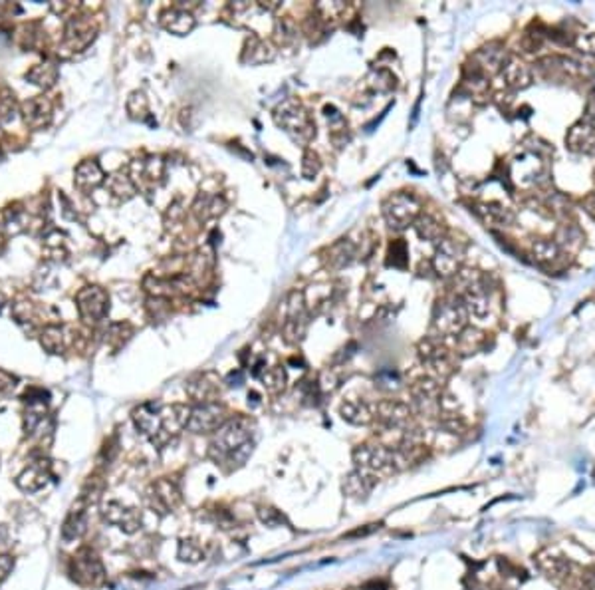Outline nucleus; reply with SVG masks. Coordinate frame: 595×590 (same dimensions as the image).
I'll return each instance as SVG.
<instances>
[{
    "instance_id": "31",
    "label": "nucleus",
    "mask_w": 595,
    "mask_h": 590,
    "mask_svg": "<svg viewBox=\"0 0 595 590\" xmlns=\"http://www.w3.org/2000/svg\"><path fill=\"white\" fill-rule=\"evenodd\" d=\"M476 215L486 225H492V227H508L514 222V213L498 203L476 205Z\"/></svg>"
},
{
    "instance_id": "24",
    "label": "nucleus",
    "mask_w": 595,
    "mask_h": 590,
    "mask_svg": "<svg viewBox=\"0 0 595 590\" xmlns=\"http://www.w3.org/2000/svg\"><path fill=\"white\" fill-rule=\"evenodd\" d=\"M87 505L80 499V503L72 507V511L67 513L66 521L62 525V539L66 542L77 541L84 537V532L87 531V515H86Z\"/></svg>"
},
{
    "instance_id": "12",
    "label": "nucleus",
    "mask_w": 595,
    "mask_h": 590,
    "mask_svg": "<svg viewBox=\"0 0 595 590\" xmlns=\"http://www.w3.org/2000/svg\"><path fill=\"white\" fill-rule=\"evenodd\" d=\"M462 261H464V247L459 241L444 237L437 245L431 264L432 271L439 277H457V272L462 269Z\"/></svg>"
},
{
    "instance_id": "49",
    "label": "nucleus",
    "mask_w": 595,
    "mask_h": 590,
    "mask_svg": "<svg viewBox=\"0 0 595 590\" xmlns=\"http://www.w3.org/2000/svg\"><path fill=\"white\" fill-rule=\"evenodd\" d=\"M377 529H379V525H365L364 529H357V531H354V532H349V535H347V537H349V539H351V537H367V535H371V532L373 531H377Z\"/></svg>"
},
{
    "instance_id": "1",
    "label": "nucleus",
    "mask_w": 595,
    "mask_h": 590,
    "mask_svg": "<svg viewBox=\"0 0 595 590\" xmlns=\"http://www.w3.org/2000/svg\"><path fill=\"white\" fill-rule=\"evenodd\" d=\"M254 422L246 416L231 417L214 431L209 445V457L226 471L240 469L254 451Z\"/></svg>"
},
{
    "instance_id": "2",
    "label": "nucleus",
    "mask_w": 595,
    "mask_h": 590,
    "mask_svg": "<svg viewBox=\"0 0 595 590\" xmlns=\"http://www.w3.org/2000/svg\"><path fill=\"white\" fill-rule=\"evenodd\" d=\"M354 463H356V469L371 475L375 479L407 469L401 451L397 447L383 444H364L356 447Z\"/></svg>"
},
{
    "instance_id": "34",
    "label": "nucleus",
    "mask_w": 595,
    "mask_h": 590,
    "mask_svg": "<svg viewBox=\"0 0 595 590\" xmlns=\"http://www.w3.org/2000/svg\"><path fill=\"white\" fill-rule=\"evenodd\" d=\"M254 376L258 377L260 382L264 384V387L270 390V392H280V390H284V386H286V372H284V368H282V366H274V368H268V366H266V368H264V362H262V360L256 364Z\"/></svg>"
},
{
    "instance_id": "53",
    "label": "nucleus",
    "mask_w": 595,
    "mask_h": 590,
    "mask_svg": "<svg viewBox=\"0 0 595 590\" xmlns=\"http://www.w3.org/2000/svg\"><path fill=\"white\" fill-rule=\"evenodd\" d=\"M594 183H595V169H594Z\"/></svg>"
},
{
    "instance_id": "51",
    "label": "nucleus",
    "mask_w": 595,
    "mask_h": 590,
    "mask_svg": "<svg viewBox=\"0 0 595 590\" xmlns=\"http://www.w3.org/2000/svg\"><path fill=\"white\" fill-rule=\"evenodd\" d=\"M584 590H595V569L584 574Z\"/></svg>"
},
{
    "instance_id": "48",
    "label": "nucleus",
    "mask_w": 595,
    "mask_h": 590,
    "mask_svg": "<svg viewBox=\"0 0 595 590\" xmlns=\"http://www.w3.org/2000/svg\"><path fill=\"white\" fill-rule=\"evenodd\" d=\"M16 377L10 376L9 372H4V370H0V392L2 394H9V392H12L14 387H16Z\"/></svg>"
},
{
    "instance_id": "13",
    "label": "nucleus",
    "mask_w": 595,
    "mask_h": 590,
    "mask_svg": "<svg viewBox=\"0 0 595 590\" xmlns=\"http://www.w3.org/2000/svg\"><path fill=\"white\" fill-rule=\"evenodd\" d=\"M307 330V309L304 292L294 291L288 296V306H286V320H284V336L288 342L296 344L306 336Z\"/></svg>"
},
{
    "instance_id": "17",
    "label": "nucleus",
    "mask_w": 595,
    "mask_h": 590,
    "mask_svg": "<svg viewBox=\"0 0 595 590\" xmlns=\"http://www.w3.org/2000/svg\"><path fill=\"white\" fill-rule=\"evenodd\" d=\"M187 394L197 402V404H209V402H219L221 396V380L212 372H202L185 384Z\"/></svg>"
},
{
    "instance_id": "38",
    "label": "nucleus",
    "mask_w": 595,
    "mask_h": 590,
    "mask_svg": "<svg viewBox=\"0 0 595 590\" xmlns=\"http://www.w3.org/2000/svg\"><path fill=\"white\" fill-rule=\"evenodd\" d=\"M40 344L44 346V350H48L50 354H62L66 348V334L62 326L50 324L42 330L40 334Z\"/></svg>"
},
{
    "instance_id": "40",
    "label": "nucleus",
    "mask_w": 595,
    "mask_h": 590,
    "mask_svg": "<svg viewBox=\"0 0 595 590\" xmlns=\"http://www.w3.org/2000/svg\"><path fill=\"white\" fill-rule=\"evenodd\" d=\"M106 185L111 193L116 195V197H119V199H124V201L131 199L135 195V191H137V187H135L133 181H131V177H127V175L124 173H116L111 175V177H107Z\"/></svg>"
},
{
    "instance_id": "52",
    "label": "nucleus",
    "mask_w": 595,
    "mask_h": 590,
    "mask_svg": "<svg viewBox=\"0 0 595 590\" xmlns=\"http://www.w3.org/2000/svg\"><path fill=\"white\" fill-rule=\"evenodd\" d=\"M4 239H6V237H4V225H0V252H2V249H4Z\"/></svg>"
},
{
    "instance_id": "21",
    "label": "nucleus",
    "mask_w": 595,
    "mask_h": 590,
    "mask_svg": "<svg viewBox=\"0 0 595 590\" xmlns=\"http://www.w3.org/2000/svg\"><path fill=\"white\" fill-rule=\"evenodd\" d=\"M508 62L506 58V48L498 44V42H490L488 46L480 48L476 54H474V64L476 68L482 72V74H494V72H500L504 68V64Z\"/></svg>"
},
{
    "instance_id": "10",
    "label": "nucleus",
    "mask_w": 595,
    "mask_h": 590,
    "mask_svg": "<svg viewBox=\"0 0 595 590\" xmlns=\"http://www.w3.org/2000/svg\"><path fill=\"white\" fill-rule=\"evenodd\" d=\"M145 501L149 505V509H153L155 513L169 515L181 505L182 495L179 485L171 479H157L147 487L145 491Z\"/></svg>"
},
{
    "instance_id": "35",
    "label": "nucleus",
    "mask_w": 595,
    "mask_h": 590,
    "mask_svg": "<svg viewBox=\"0 0 595 590\" xmlns=\"http://www.w3.org/2000/svg\"><path fill=\"white\" fill-rule=\"evenodd\" d=\"M26 80L32 82L34 86L42 87V90H48V87L54 86L56 80H58V68H56V64H52V62L36 64V66L26 74Z\"/></svg>"
},
{
    "instance_id": "22",
    "label": "nucleus",
    "mask_w": 595,
    "mask_h": 590,
    "mask_svg": "<svg viewBox=\"0 0 595 590\" xmlns=\"http://www.w3.org/2000/svg\"><path fill=\"white\" fill-rule=\"evenodd\" d=\"M566 144L576 154H595V126L591 122H577L576 126L569 127Z\"/></svg>"
},
{
    "instance_id": "37",
    "label": "nucleus",
    "mask_w": 595,
    "mask_h": 590,
    "mask_svg": "<svg viewBox=\"0 0 595 590\" xmlns=\"http://www.w3.org/2000/svg\"><path fill=\"white\" fill-rule=\"evenodd\" d=\"M274 48L270 46L268 42H264V40L256 38V36H252V38L246 42V48H244V60L246 62H250V64H264V62H270V60H274Z\"/></svg>"
},
{
    "instance_id": "20",
    "label": "nucleus",
    "mask_w": 595,
    "mask_h": 590,
    "mask_svg": "<svg viewBox=\"0 0 595 590\" xmlns=\"http://www.w3.org/2000/svg\"><path fill=\"white\" fill-rule=\"evenodd\" d=\"M50 479H52L50 465L46 463L44 459H38V461H32V463L16 477V485H18L22 491H26V493H38V491H42V489L48 485Z\"/></svg>"
},
{
    "instance_id": "45",
    "label": "nucleus",
    "mask_w": 595,
    "mask_h": 590,
    "mask_svg": "<svg viewBox=\"0 0 595 590\" xmlns=\"http://www.w3.org/2000/svg\"><path fill=\"white\" fill-rule=\"evenodd\" d=\"M574 46H576L582 54H586V56H595V32L579 34V36L574 40Z\"/></svg>"
},
{
    "instance_id": "41",
    "label": "nucleus",
    "mask_w": 595,
    "mask_h": 590,
    "mask_svg": "<svg viewBox=\"0 0 595 590\" xmlns=\"http://www.w3.org/2000/svg\"><path fill=\"white\" fill-rule=\"evenodd\" d=\"M179 561L189 562V564H195V562H201L202 557H204V551H202L201 542L197 539H182L179 542Z\"/></svg>"
},
{
    "instance_id": "25",
    "label": "nucleus",
    "mask_w": 595,
    "mask_h": 590,
    "mask_svg": "<svg viewBox=\"0 0 595 590\" xmlns=\"http://www.w3.org/2000/svg\"><path fill=\"white\" fill-rule=\"evenodd\" d=\"M161 26L167 32H171V34L185 36V34H189L195 28V18H192V14L189 10L175 6V9L165 10L163 14H161Z\"/></svg>"
},
{
    "instance_id": "26",
    "label": "nucleus",
    "mask_w": 595,
    "mask_h": 590,
    "mask_svg": "<svg viewBox=\"0 0 595 590\" xmlns=\"http://www.w3.org/2000/svg\"><path fill=\"white\" fill-rule=\"evenodd\" d=\"M504 84L512 90H524L532 84V70L516 58H508L504 68L500 70Z\"/></svg>"
},
{
    "instance_id": "11",
    "label": "nucleus",
    "mask_w": 595,
    "mask_h": 590,
    "mask_svg": "<svg viewBox=\"0 0 595 590\" xmlns=\"http://www.w3.org/2000/svg\"><path fill=\"white\" fill-rule=\"evenodd\" d=\"M76 306L80 318L87 324H96L106 318L109 312V294L102 286H86L77 292Z\"/></svg>"
},
{
    "instance_id": "23",
    "label": "nucleus",
    "mask_w": 595,
    "mask_h": 590,
    "mask_svg": "<svg viewBox=\"0 0 595 590\" xmlns=\"http://www.w3.org/2000/svg\"><path fill=\"white\" fill-rule=\"evenodd\" d=\"M532 257H534V261L540 262L542 267H547V269H557L567 259L566 252L550 239H536L532 242Z\"/></svg>"
},
{
    "instance_id": "50",
    "label": "nucleus",
    "mask_w": 595,
    "mask_h": 590,
    "mask_svg": "<svg viewBox=\"0 0 595 590\" xmlns=\"http://www.w3.org/2000/svg\"><path fill=\"white\" fill-rule=\"evenodd\" d=\"M584 209H586V213L595 221V193L587 195L586 199H584Z\"/></svg>"
},
{
    "instance_id": "18",
    "label": "nucleus",
    "mask_w": 595,
    "mask_h": 590,
    "mask_svg": "<svg viewBox=\"0 0 595 590\" xmlns=\"http://www.w3.org/2000/svg\"><path fill=\"white\" fill-rule=\"evenodd\" d=\"M163 161L159 157H149L131 165V181L135 187L153 189L163 181Z\"/></svg>"
},
{
    "instance_id": "9",
    "label": "nucleus",
    "mask_w": 595,
    "mask_h": 590,
    "mask_svg": "<svg viewBox=\"0 0 595 590\" xmlns=\"http://www.w3.org/2000/svg\"><path fill=\"white\" fill-rule=\"evenodd\" d=\"M72 579L82 586H99L106 581V571L96 552L92 549H82L70 562Z\"/></svg>"
},
{
    "instance_id": "19",
    "label": "nucleus",
    "mask_w": 595,
    "mask_h": 590,
    "mask_svg": "<svg viewBox=\"0 0 595 590\" xmlns=\"http://www.w3.org/2000/svg\"><path fill=\"white\" fill-rule=\"evenodd\" d=\"M20 114H22V119L28 127L44 129L52 122V104H50L48 97L44 96L30 97L20 106Z\"/></svg>"
},
{
    "instance_id": "29",
    "label": "nucleus",
    "mask_w": 595,
    "mask_h": 590,
    "mask_svg": "<svg viewBox=\"0 0 595 590\" xmlns=\"http://www.w3.org/2000/svg\"><path fill=\"white\" fill-rule=\"evenodd\" d=\"M104 179H106V175H104V169L99 167L97 161L87 159V161H82V163L76 167V179H74V181H76L77 187L84 189V191L96 189L97 185L104 183Z\"/></svg>"
},
{
    "instance_id": "3",
    "label": "nucleus",
    "mask_w": 595,
    "mask_h": 590,
    "mask_svg": "<svg viewBox=\"0 0 595 590\" xmlns=\"http://www.w3.org/2000/svg\"><path fill=\"white\" fill-rule=\"evenodd\" d=\"M274 122L300 146H307L316 137V124L298 100H284L274 109Z\"/></svg>"
},
{
    "instance_id": "44",
    "label": "nucleus",
    "mask_w": 595,
    "mask_h": 590,
    "mask_svg": "<svg viewBox=\"0 0 595 590\" xmlns=\"http://www.w3.org/2000/svg\"><path fill=\"white\" fill-rule=\"evenodd\" d=\"M258 517H260V521L264 522L266 527H270V529L280 527L282 522H286L284 515L280 513L278 509H274V507H262V509L258 511Z\"/></svg>"
},
{
    "instance_id": "30",
    "label": "nucleus",
    "mask_w": 595,
    "mask_h": 590,
    "mask_svg": "<svg viewBox=\"0 0 595 590\" xmlns=\"http://www.w3.org/2000/svg\"><path fill=\"white\" fill-rule=\"evenodd\" d=\"M354 259H356V245L349 242L347 239H342V241H337L336 245L329 247L326 257V264L327 269L339 271V269H346L347 264H351Z\"/></svg>"
},
{
    "instance_id": "14",
    "label": "nucleus",
    "mask_w": 595,
    "mask_h": 590,
    "mask_svg": "<svg viewBox=\"0 0 595 590\" xmlns=\"http://www.w3.org/2000/svg\"><path fill=\"white\" fill-rule=\"evenodd\" d=\"M419 354L422 362L431 368V372L437 377H449L454 370L451 352L442 344L441 340L427 338L419 344Z\"/></svg>"
},
{
    "instance_id": "33",
    "label": "nucleus",
    "mask_w": 595,
    "mask_h": 590,
    "mask_svg": "<svg viewBox=\"0 0 595 590\" xmlns=\"http://www.w3.org/2000/svg\"><path fill=\"white\" fill-rule=\"evenodd\" d=\"M413 227L422 241L439 242L441 239H444V237H442V235H444V225H442L437 217H432V215L421 213L417 217V221L413 222Z\"/></svg>"
},
{
    "instance_id": "43",
    "label": "nucleus",
    "mask_w": 595,
    "mask_h": 590,
    "mask_svg": "<svg viewBox=\"0 0 595 590\" xmlns=\"http://www.w3.org/2000/svg\"><path fill=\"white\" fill-rule=\"evenodd\" d=\"M320 171H322V159H320V155H317L316 151H312V149H306L304 159H302V175H304L306 179H312V177H316Z\"/></svg>"
},
{
    "instance_id": "46",
    "label": "nucleus",
    "mask_w": 595,
    "mask_h": 590,
    "mask_svg": "<svg viewBox=\"0 0 595 590\" xmlns=\"http://www.w3.org/2000/svg\"><path fill=\"white\" fill-rule=\"evenodd\" d=\"M389 257H393V261H389V264L393 262V267H405V262H407V247H405V242H393L391 249H389Z\"/></svg>"
},
{
    "instance_id": "27",
    "label": "nucleus",
    "mask_w": 595,
    "mask_h": 590,
    "mask_svg": "<svg viewBox=\"0 0 595 590\" xmlns=\"http://www.w3.org/2000/svg\"><path fill=\"white\" fill-rule=\"evenodd\" d=\"M339 414L346 422L354 424V426H367L375 419V406H369L361 399H349V402L342 404Z\"/></svg>"
},
{
    "instance_id": "7",
    "label": "nucleus",
    "mask_w": 595,
    "mask_h": 590,
    "mask_svg": "<svg viewBox=\"0 0 595 590\" xmlns=\"http://www.w3.org/2000/svg\"><path fill=\"white\" fill-rule=\"evenodd\" d=\"M231 419L229 409L221 402H209L191 407V416L187 422V429L191 434H214Z\"/></svg>"
},
{
    "instance_id": "16",
    "label": "nucleus",
    "mask_w": 595,
    "mask_h": 590,
    "mask_svg": "<svg viewBox=\"0 0 595 590\" xmlns=\"http://www.w3.org/2000/svg\"><path fill=\"white\" fill-rule=\"evenodd\" d=\"M96 38V26L87 16H74L67 20L64 30V46L72 52L87 48Z\"/></svg>"
},
{
    "instance_id": "42",
    "label": "nucleus",
    "mask_w": 595,
    "mask_h": 590,
    "mask_svg": "<svg viewBox=\"0 0 595 590\" xmlns=\"http://www.w3.org/2000/svg\"><path fill=\"white\" fill-rule=\"evenodd\" d=\"M127 112L135 119H143V117L149 116V102H147L143 92H133L129 96V100H127Z\"/></svg>"
},
{
    "instance_id": "47",
    "label": "nucleus",
    "mask_w": 595,
    "mask_h": 590,
    "mask_svg": "<svg viewBox=\"0 0 595 590\" xmlns=\"http://www.w3.org/2000/svg\"><path fill=\"white\" fill-rule=\"evenodd\" d=\"M12 569H14V559L10 554H0V584L9 579Z\"/></svg>"
},
{
    "instance_id": "15",
    "label": "nucleus",
    "mask_w": 595,
    "mask_h": 590,
    "mask_svg": "<svg viewBox=\"0 0 595 590\" xmlns=\"http://www.w3.org/2000/svg\"><path fill=\"white\" fill-rule=\"evenodd\" d=\"M102 515H104V521L114 525L119 531L127 532V535H131V532H135L141 527V515H139V511L135 507L119 503V501H107L102 507Z\"/></svg>"
},
{
    "instance_id": "4",
    "label": "nucleus",
    "mask_w": 595,
    "mask_h": 590,
    "mask_svg": "<svg viewBox=\"0 0 595 590\" xmlns=\"http://www.w3.org/2000/svg\"><path fill=\"white\" fill-rule=\"evenodd\" d=\"M466 318H469V312H466L464 302L457 294H452L437 304V309L432 312V328L439 336L457 338L462 330L466 328Z\"/></svg>"
},
{
    "instance_id": "36",
    "label": "nucleus",
    "mask_w": 595,
    "mask_h": 590,
    "mask_svg": "<svg viewBox=\"0 0 595 590\" xmlns=\"http://www.w3.org/2000/svg\"><path fill=\"white\" fill-rule=\"evenodd\" d=\"M566 252H576L584 245V232L577 229L576 225H562L556 232V241H554Z\"/></svg>"
},
{
    "instance_id": "8",
    "label": "nucleus",
    "mask_w": 595,
    "mask_h": 590,
    "mask_svg": "<svg viewBox=\"0 0 595 590\" xmlns=\"http://www.w3.org/2000/svg\"><path fill=\"white\" fill-rule=\"evenodd\" d=\"M411 409L421 416H441L442 387L437 377H421L411 387Z\"/></svg>"
},
{
    "instance_id": "32",
    "label": "nucleus",
    "mask_w": 595,
    "mask_h": 590,
    "mask_svg": "<svg viewBox=\"0 0 595 590\" xmlns=\"http://www.w3.org/2000/svg\"><path fill=\"white\" fill-rule=\"evenodd\" d=\"M224 209H226V203H224V199H222L221 195L201 193L197 197L195 205H192V213L197 215L201 221L219 217V215L224 213Z\"/></svg>"
},
{
    "instance_id": "6",
    "label": "nucleus",
    "mask_w": 595,
    "mask_h": 590,
    "mask_svg": "<svg viewBox=\"0 0 595 590\" xmlns=\"http://www.w3.org/2000/svg\"><path fill=\"white\" fill-rule=\"evenodd\" d=\"M411 416H413V409L409 404L399 402V399H385L375 406L373 422H377V426L383 431H389V434L395 431L399 436H405L407 427L411 424Z\"/></svg>"
},
{
    "instance_id": "28",
    "label": "nucleus",
    "mask_w": 595,
    "mask_h": 590,
    "mask_svg": "<svg viewBox=\"0 0 595 590\" xmlns=\"http://www.w3.org/2000/svg\"><path fill=\"white\" fill-rule=\"evenodd\" d=\"M375 483H377L375 477L356 469V471H351V473L346 477V481H344V491H346V495L349 499H357V501H359V499H365L367 495L371 493Z\"/></svg>"
},
{
    "instance_id": "5",
    "label": "nucleus",
    "mask_w": 595,
    "mask_h": 590,
    "mask_svg": "<svg viewBox=\"0 0 595 590\" xmlns=\"http://www.w3.org/2000/svg\"><path fill=\"white\" fill-rule=\"evenodd\" d=\"M419 215H421V201L413 193L399 191L389 195L383 201L385 222L395 231H403L409 225H413Z\"/></svg>"
},
{
    "instance_id": "39",
    "label": "nucleus",
    "mask_w": 595,
    "mask_h": 590,
    "mask_svg": "<svg viewBox=\"0 0 595 590\" xmlns=\"http://www.w3.org/2000/svg\"><path fill=\"white\" fill-rule=\"evenodd\" d=\"M486 342V334L479 328H464L457 336V346H459V352L462 354H472V352H479Z\"/></svg>"
}]
</instances>
